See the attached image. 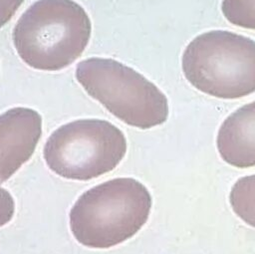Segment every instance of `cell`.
Returning a JSON list of instances; mask_svg holds the SVG:
<instances>
[{
	"mask_svg": "<svg viewBox=\"0 0 255 254\" xmlns=\"http://www.w3.org/2000/svg\"><path fill=\"white\" fill-rule=\"evenodd\" d=\"M92 23L73 0H38L19 18L12 39L17 54L31 68L59 71L86 49Z\"/></svg>",
	"mask_w": 255,
	"mask_h": 254,
	"instance_id": "6da1fadb",
	"label": "cell"
},
{
	"mask_svg": "<svg viewBox=\"0 0 255 254\" xmlns=\"http://www.w3.org/2000/svg\"><path fill=\"white\" fill-rule=\"evenodd\" d=\"M151 196L136 179H111L84 192L70 211L76 240L91 248H110L132 237L146 222Z\"/></svg>",
	"mask_w": 255,
	"mask_h": 254,
	"instance_id": "7a4b0ae2",
	"label": "cell"
},
{
	"mask_svg": "<svg viewBox=\"0 0 255 254\" xmlns=\"http://www.w3.org/2000/svg\"><path fill=\"white\" fill-rule=\"evenodd\" d=\"M182 71L198 91L219 99L255 92V41L225 30L196 36L182 54Z\"/></svg>",
	"mask_w": 255,
	"mask_h": 254,
	"instance_id": "3957f363",
	"label": "cell"
},
{
	"mask_svg": "<svg viewBox=\"0 0 255 254\" xmlns=\"http://www.w3.org/2000/svg\"><path fill=\"white\" fill-rule=\"evenodd\" d=\"M85 91L111 114L141 129L163 124L168 117L165 95L130 67L107 58H89L76 68Z\"/></svg>",
	"mask_w": 255,
	"mask_h": 254,
	"instance_id": "277c9868",
	"label": "cell"
},
{
	"mask_svg": "<svg viewBox=\"0 0 255 254\" xmlns=\"http://www.w3.org/2000/svg\"><path fill=\"white\" fill-rule=\"evenodd\" d=\"M126 151L120 128L104 120L86 119L58 127L45 143L44 158L62 177L89 180L113 170Z\"/></svg>",
	"mask_w": 255,
	"mask_h": 254,
	"instance_id": "5b68a950",
	"label": "cell"
},
{
	"mask_svg": "<svg viewBox=\"0 0 255 254\" xmlns=\"http://www.w3.org/2000/svg\"><path fill=\"white\" fill-rule=\"evenodd\" d=\"M42 134V117L17 107L0 115V184L9 179L33 154Z\"/></svg>",
	"mask_w": 255,
	"mask_h": 254,
	"instance_id": "8992f818",
	"label": "cell"
},
{
	"mask_svg": "<svg viewBox=\"0 0 255 254\" xmlns=\"http://www.w3.org/2000/svg\"><path fill=\"white\" fill-rule=\"evenodd\" d=\"M216 145L226 163L239 168L255 166V101L237 109L223 121Z\"/></svg>",
	"mask_w": 255,
	"mask_h": 254,
	"instance_id": "52a82bcc",
	"label": "cell"
},
{
	"mask_svg": "<svg viewBox=\"0 0 255 254\" xmlns=\"http://www.w3.org/2000/svg\"><path fill=\"white\" fill-rule=\"evenodd\" d=\"M229 201L235 214L255 228V174L243 176L233 184Z\"/></svg>",
	"mask_w": 255,
	"mask_h": 254,
	"instance_id": "ba28073f",
	"label": "cell"
},
{
	"mask_svg": "<svg viewBox=\"0 0 255 254\" xmlns=\"http://www.w3.org/2000/svg\"><path fill=\"white\" fill-rule=\"evenodd\" d=\"M221 10L231 24L255 30V0H222Z\"/></svg>",
	"mask_w": 255,
	"mask_h": 254,
	"instance_id": "9c48e42d",
	"label": "cell"
},
{
	"mask_svg": "<svg viewBox=\"0 0 255 254\" xmlns=\"http://www.w3.org/2000/svg\"><path fill=\"white\" fill-rule=\"evenodd\" d=\"M14 211L15 204L12 195L9 191L0 187V227L12 219Z\"/></svg>",
	"mask_w": 255,
	"mask_h": 254,
	"instance_id": "30bf717a",
	"label": "cell"
},
{
	"mask_svg": "<svg viewBox=\"0 0 255 254\" xmlns=\"http://www.w3.org/2000/svg\"><path fill=\"white\" fill-rule=\"evenodd\" d=\"M23 1L24 0H0V28L12 18Z\"/></svg>",
	"mask_w": 255,
	"mask_h": 254,
	"instance_id": "8fae6325",
	"label": "cell"
}]
</instances>
